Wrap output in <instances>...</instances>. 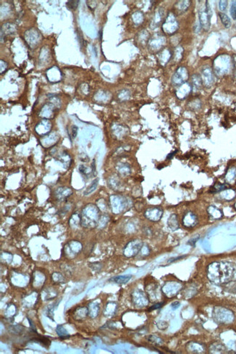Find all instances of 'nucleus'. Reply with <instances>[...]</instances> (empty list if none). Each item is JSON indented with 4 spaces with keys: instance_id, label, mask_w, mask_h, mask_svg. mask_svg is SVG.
Segmentation results:
<instances>
[{
    "instance_id": "f257e3e1",
    "label": "nucleus",
    "mask_w": 236,
    "mask_h": 354,
    "mask_svg": "<svg viewBox=\"0 0 236 354\" xmlns=\"http://www.w3.org/2000/svg\"><path fill=\"white\" fill-rule=\"evenodd\" d=\"M208 277L215 283H225L233 277V268L230 265L222 262L211 264L207 269Z\"/></svg>"
},
{
    "instance_id": "f03ea898",
    "label": "nucleus",
    "mask_w": 236,
    "mask_h": 354,
    "mask_svg": "<svg viewBox=\"0 0 236 354\" xmlns=\"http://www.w3.org/2000/svg\"><path fill=\"white\" fill-rule=\"evenodd\" d=\"M81 226L85 228L93 229L98 226L100 221V210L97 205L88 204L84 207L80 213Z\"/></svg>"
},
{
    "instance_id": "7ed1b4c3",
    "label": "nucleus",
    "mask_w": 236,
    "mask_h": 354,
    "mask_svg": "<svg viewBox=\"0 0 236 354\" xmlns=\"http://www.w3.org/2000/svg\"><path fill=\"white\" fill-rule=\"evenodd\" d=\"M110 207L114 213H124L131 207V201L127 197L122 195H112L110 197Z\"/></svg>"
},
{
    "instance_id": "20e7f679",
    "label": "nucleus",
    "mask_w": 236,
    "mask_h": 354,
    "mask_svg": "<svg viewBox=\"0 0 236 354\" xmlns=\"http://www.w3.org/2000/svg\"><path fill=\"white\" fill-rule=\"evenodd\" d=\"M143 247V242L140 240H132L126 244L124 248V255L126 258H132L137 255Z\"/></svg>"
},
{
    "instance_id": "39448f33",
    "label": "nucleus",
    "mask_w": 236,
    "mask_h": 354,
    "mask_svg": "<svg viewBox=\"0 0 236 354\" xmlns=\"http://www.w3.org/2000/svg\"><path fill=\"white\" fill-rule=\"evenodd\" d=\"M82 243L77 240H71L65 245L63 248V253L67 258H74L77 255L80 253L82 250Z\"/></svg>"
},
{
    "instance_id": "423d86ee",
    "label": "nucleus",
    "mask_w": 236,
    "mask_h": 354,
    "mask_svg": "<svg viewBox=\"0 0 236 354\" xmlns=\"http://www.w3.org/2000/svg\"><path fill=\"white\" fill-rule=\"evenodd\" d=\"M188 72L185 67H180L175 71L172 76V84L174 86H181L188 79Z\"/></svg>"
},
{
    "instance_id": "0eeeda50",
    "label": "nucleus",
    "mask_w": 236,
    "mask_h": 354,
    "mask_svg": "<svg viewBox=\"0 0 236 354\" xmlns=\"http://www.w3.org/2000/svg\"><path fill=\"white\" fill-rule=\"evenodd\" d=\"M182 289L181 284L178 282H171L166 283L165 285L163 287L162 290H163L164 293L166 295L168 298H172L176 296L178 294V292L180 291Z\"/></svg>"
},
{
    "instance_id": "6e6552de",
    "label": "nucleus",
    "mask_w": 236,
    "mask_h": 354,
    "mask_svg": "<svg viewBox=\"0 0 236 354\" xmlns=\"http://www.w3.org/2000/svg\"><path fill=\"white\" fill-rule=\"evenodd\" d=\"M164 211L160 207H151L145 211V217L151 221H158L161 219Z\"/></svg>"
},
{
    "instance_id": "1a4fd4ad",
    "label": "nucleus",
    "mask_w": 236,
    "mask_h": 354,
    "mask_svg": "<svg viewBox=\"0 0 236 354\" xmlns=\"http://www.w3.org/2000/svg\"><path fill=\"white\" fill-rule=\"evenodd\" d=\"M178 29V23L176 21V19L173 14H169V15L167 17V19L164 22L163 25V29L166 33L171 34L177 30Z\"/></svg>"
},
{
    "instance_id": "9d476101",
    "label": "nucleus",
    "mask_w": 236,
    "mask_h": 354,
    "mask_svg": "<svg viewBox=\"0 0 236 354\" xmlns=\"http://www.w3.org/2000/svg\"><path fill=\"white\" fill-rule=\"evenodd\" d=\"M201 79L203 84L206 87H210L214 83V75L209 66H204L201 70Z\"/></svg>"
},
{
    "instance_id": "9b49d317",
    "label": "nucleus",
    "mask_w": 236,
    "mask_h": 354,
    "mask_svg": "<svg viewBox=\"0 0 236 354\" xmlns=\"http://www.w3.org/2000/svg\"><path fill=\"white\" fill-rule=\"evenodd\" d=\"M182 222L185 228L191 229L197 225L198 217L194 213L191 212V211H188L185 213V215L182 217Z\"/></svg>"
},
{
    "instance_id": "f8f14e48",
    "label": "nucleus",
    "mask_w": 236,
    "mask_h": 354,
    "mask_svg": "<svg viewBox=\"0 0 236 354\" xmlns=\"http://www.w3.org/2000/svg\"><path fill=\"white\" fill-rule=\"evenodd\" d=\"M198 17H199L200 25L205 31H208L211 25V17L209 16L205 8H201L198 10Z\"/></svg>"
},
{
    "instance_id": "ddd939ff",
    "label": "nucleus",
    "mask_w": 236,
    "mask_h": 354,
    "mask_svg": "<svg viewBox=\"0 0 236 354\" xmlns=\"http://www.w3.org/2000/svg\"><path fill=\"white\" fill-rule=\"evenodd\" d=\"M73 194V190L70 187H60L55 190V197L59 201H65Z\"/></svg>"
},
{
    "instance_id": "4468645a",
    "label": "nucleus",
    "mask_w": 236,
    "mask_h": 354,
    "mask_svg": "<svg viewBox=\"0 0 236 354\" xmlns=\"http://www.w3.org/2000/svg\"><path fill=\"white\" fill-rule=\"evenodd\" d=\"M51 128V124L47 119H44L43 120L37 124L36 126V132L39 135H45L49 131Z\"/></svg>"
},
{
    "instance_id": "2eb2a0df",
    "label": "nucleus",
    "mask_w": 236,
    "mask_h": 354,
    "mask_svg": "<svg viewBox=\"0 0 236 354\" xmlns=\"http://www.w3.org/2000/svg\"><path fill=\"white\" fill-rule=\"evenodd\" d=\"M132 298H134L133 301L137 306H145L148 304V298L145 297L144 292L140 290H138L137 292H134L132 294Z\"/></svg>"
},
{
    "instance_id": "dca6fc26",
    "label": "nucleus",
    "mask_w": 236,
    "mask_h": 354,
    "mask_svg": "<svg viewBox=\"0 0 236 354\" xmlns=\"http://www.w3.org/2000/svg\"><path fill=\"white\" fill-rule=\"evenodd\" d=\"M191 86L194 91H198L203 86V82H202L201 77L198 74L193 75L191 78Z\"/></svg>"
},
{
    "instance_id": "f3484780",
    "label": "nucleus",
    "mask_w": 236,
    "mask_h": 354,
    "mask_svg": "<svg viewBox=\"0 0 236 354\" xmlns=\"http://www.w3.org/2000/svg\"><path fill=\"white\" fill-rule=\"evenodd\" d=\"M167 224L168 227H169L170 229H172V230L173 231H175L176 229H179L180 227V224H179V221H178V218H177V215L176 214H172L171 215L169 216V218H168V221H167Z\"/></svg>"
},
{
    "instance_id": "a211bd4d",
    "label": "nucleus",
    "mask_w": 236,
    "mask_h": 354,
    "mask_svg": "<svg viewBox=\"0 0 236 354\" xmlns=\"http://www.w3.org/2000/svg\"><path fill=\"white\" fill-rule=\"evenodd\" d=\"M132 275L117 276H114V277H112L111 279H110L109 281H110V282H114V283H116V284H123L127 283L129 281H130L131 279H132Z\"/></svg>"
},
{
    "instance_id": "6ab92c4d",
    "label": "nucleus",
    "mask_w": 236,
    "mask_h": 354,
    "mask_svg": "<svg viewBox=\"0 0 236 354\" xmlns=\"http://www.w3.org/2000/svg\"><path fill=\"white\" fill-rule=\"evenodd\" d=\"M118 172L120 174V176L126 177H127L128 175L130 174L131 173L130 167L129 166V165H127V164L122 163L118 166Z\"/></svg>"
},
{
    "instance_id": "aec40b11",
    "label": "nucleus",
    "mask_w": 236,
    "mask_h": 354,
    "mask_svg": "<svg viewBox=\"0 0 236 354\" xmlns=\"http://www.w3.org/2000/svg\"><path fill=\"white\" fill-rule=\"evenodd\" d=\"M69 224H70L71 227H72L73 229H75L76 228V227H78L79 226H80L81 225L80 214H78V213H76L73 215H72V216H71L70 219V221H69Z\"/></svg>"
},
{
    "instance_id": "412c9836",
    "label": "nucleus",
    "mask_w": 236,
    "mask_h": 354,
    "mask_svg": "<svg viewBox=\"0 0 236 354\" xmlns=\"http://www.w3.org/2000/svg\"><path fill=\"white\" fill-rule=\"evenodd\" d=\"M89 314V310H88V308L87 307H79L78 308V310H76V312H75V315L76 316H74L75 318L78 317V320H82L85 319V318L87 317V316Z\"/></svg>"
},
{
    "instance_id": "4be33fe9",
    "label": "nucleus",
    "mask_w": 236,
    "mask_h": 354,
    "mask_svg": "<svg viewBox=\"0 0 236 354\" xmlns=\"http://www.w3.org/2000/svg\"><path fill=\"white\" fill-rule=\"evenodd\" d=\"M56 332L61 340H66L70 337V335L68 334V332H67V330L62 325L57 326Z\"/></svg>"
},
{
    "instance_id": "5701e85b",
    "label": "nucleus",
    "mask_w": 236,
    "mask_h": 354,
    "mask_svg": "<svg viewBox=\"0 0 236 354\" xmlns=\"http://www.w3.org/2000/svg\"><path fill=\"white\" fill-rule=\"evenodd\" d=\"M98 181H99V179H98V178H97V179H95V180H93L92 182L91 183V185L89 186V187L86 189V190L84 192V195H90V194H92V192H94L96 190L97 187H98Z\"/></svg>"
},
{
    "instance_id": "b1692460",
    "label": "nucleus",
    "mask_w": 236,
    "mask_h": 354,
    "mask_svg": "<svg viewBox=\"0 0 236 354\" xmlns=\"http://www.w3.org/2000/svg\"><path fill=\"white\" fill-rule=\"evenodd\" d=\"M219 16L220 17V20H221L222 23V24L224 25V26L227 28V29H229V28L231 26V21L230 19V17H228L225 13H219Z\"/></svg>"
},
{
    "instance_id": "393cba45",
    "label": "nucleus",
    "mask_w": 236,
    "mask_h": 354,
    "mask_svg": "<svg viewBox=\"0 0 236 354\" xmlns=\"http://www.w3.org/2000/svg\"><path fill=\"white\" fill-rule=\"evenodd\" d=\"M190 2V1H180L176 4V6H177V8L176 9L178 10V11H179L180 13H184V12L187 10L188 7H189Z\"/></svg>"
},
{
    "instance_id": "a878e982",
    "label": "nucleus",
    "mask_w": 236,
    "mask_h": 354,
    "mask_svg": "<svg viewBox=\"0 0 236 354\" xmlns=\"http://www.w3.org/2000/svg\"><path fill=\"white\" fill-rule=\"evenodd\" d=\"M79 170L82 175H84V177H86L87 178H89V176L92 174V173H94L92 167H91L90 169H89V168H87V166H85L84 165H81L79 166Z\"/></svg>"
},
{
    "instance_id": "bb28decb",
    "label": "nucleus",
    "mask_w": 236,
    "mask_h": 354,
    "mask_svg": "<svg viewBox=\"0 0 236 354\" xmlns=\"http://www.w3.org/2000/svg\"><path fill=\"white\" fill-rule=\"evenodd\" d=\"M217 211H219V209L215 206H211L209 208V214L211 215L214 219H220L222 217V211H219V212L216 213Z\"/></svg>"
},
{
    "instance_id": "cd10ccee",
    "label": "nucleus",
    "mask_w": 236,
    "mask_h": 354,
    "mask_svg": "<svg viewBox=\"0 0 236 354\" xmlns=\"http://www.w3.org/2000/svg\"><path fill=\"white\" fill-rule=\"evenodd\" d=\"M148 341L150 342V343L154 344L156 345H161L163 344V341L161 338L158 337V336L156 335H150L148 337Z\"/></svg>"
},
{
    "instance_id": "c85d7f7f",
    "label": "nucleus",
    "mask_w": 236,
    "mask_h": 354,
    "mask_svg": "<svg viewBox=\"0 0 236 354\" xmlns=\"http://www.w3.org/2000/svg\"><path fill=\"white\" fill-rule=\"evenodd\" d=\"M91 305V303H90ZM91 309L92 310H89V314L88 315L90 316V317L92 318H95L98 315V313H99V310H100V307H99V306L97 304V305H95V306H94L93 305H91Z\"/></svg>"
},
{
    "instance_id": "c756f323",
    "label": "nucleus",
    "mask_w": 236,
    "mask_h": 354,
    "mask_svg": "<svg viewBox=\"0 0 236 354\" xmlns=\"http://www.w3.org/2000/svg\"><path fill=\"white\" fill-rule=\"evenodd\" d=\"M52 280L55 282H57V283H61V282H65V279L63 277V276L58 272H55L52 274Z\"/></svg>"
},
{
    "instance_id": "7c9ffc66",
    "label": "nucleus",
    "mask_w": 236,
    "mask_h": 354,
    "mask_svg": "<svg viewBox=\"0 0 236 354\" xmlns=\"http://www.w3.org/2000/svg\"><path fill=\"white\" fill-rule=\"evenodd\" d=\"M120 183L121 182L118 181V179H117V178H110L108 181L109 186H110L111 188H113V189H116L118 187V186H120Z\"/></svg>"
},
{
    "instance_id": "2f4dec72",
    "label": "nucleus",
    "mask_w": 236,
    "mask_h": 354,
    "mask_svg": "<svg viewBox=\"0 0 236 354\" xmlns=\"http://www.w3.org/2000/svg\"><path fill=\"white\" fill-rule=\"evenodd\" d=\"M89 266L90 267L91 269H92L95 272H100L102 268V264L99 262H95V263H90L89 264Z\"/></svg>"
},
{
    "instance_id": "473e14b6",
    "label": "nucleus",
    "mask_w": 236,
    "mask_h": 354,
    "mask_svg": "<svg viewBox=\"0 0 236 354\" xmlns=\"http://www.w3.org/2000/svg\"><path fill=\"white\" fill-rule=\"evenodd\" d=\"M79 1H68L66 2V6L69 10H76L78 7Z\"/></svg>"
},
{
    "instance_id": "72a5a7b5",
    "label": "nucleus",
    "mask_w": 236,
    "mask_h": 354,
    "mask_svg": "<svg viewBox=\"0 0 236 354\" xmlns=\"http://www.w3.org/2000/svg\"><path fill=\"white\" fill-rule=\"evenodd\" d=\"M230 15L233 20H236V1H232L230 6Z\"/></svg>"
},
{
    "instance_id": "f704fd0d",
    "label": "nucleus",
    "mask_w": 236,
    "mask_h": 354,
    "mask_svg": "<svg viewBox=\"0 0 236 354\" xmlns=\"http://www.w3.org/2000/svg\"><path fill=\"white\" fill-rule=\"evenodd\" d=\"M227 7V1L225 0H221L219 2V7L221 11H225Z\"/></svg>"
},
{
    "instance_id": "c9c22d12",
    "label": "nucleus",
    "mask_w": 236,
    "mask_h": 354,
    "mask_svg": "<svg viewBox=\"0 0 236 354\" xmlns=\"http://www.w3.org/2000/svg\"><path fill=\"white\" fill-rule=\"evenodd\" d=\"M215 192H219L225 189V186L224 185H216L214 187Z\"/></svg>"
},
{
    "instance_id": "e433bc0d",
    "label": "nucleus",
    "mask_w": 236,
    "mask_h": 354,
    "mask_svg": "<svg viewBox=\"0 0 236 354\" xmlns=\"http://www.w3.org/2000/svg\"><path fill=\"white\" fill-rule=\"evenodd\" d=\"M163 304H164V303H156V304H155V305L151 306V307H150V308H149V310L150 311V310H155V309H158V308H160L162 306H163Z\"/></svg>"
},
{
    "instance_id": "4c0bfd02",
    "label": "nucleus",
    "mask_w": 236,
    "mask_h": 354,
    "mask_svg": "<svg viewBox=\"0 0 236 354\" xmlns=\"http://www.w3.org/2000/svg\"><path fill=\"white\" fill-rule=\"evenodd\" d=\"M77 132H78V128L76 126H73L72 128V137L73 139H75L77 135Z\"/></svg>"
},
{
    "instance_id": "58836bf2",
    "label": "nucleus",
    "mask_w": 236,
    "mask_h": 354,
    "mask_svg": "<svg viewBox=\"0 0 236 354\" xmlns=\"http://www.w3.org/2000/svg\"><path fill=\"white\" fill-rule=\"evenodd\" d=\"M158 323H160L161 324V325H159V324H157L158 329H166V327H166V326H164V324H166L165 322H158Z\"/></svg>"
},
{
    "instance_id": "ea45409f",
    "label": "nucleus",
    "mask_w": 236,
    "mask_h": 354,
    "mask_svg": "<svg viewBox=\"0 0 236 354\" xmlns=\"http://www.w3.org/2000/svg\"><path fill=\"white\" fill-rule=\"evenodd\" d=\"M180 302H178V301H175V302L172 303V307L174 309H176V308H178L180 307Z\"/></svg>"
},
{
    "instance_id": "a19ab883",
    "label": "nucleus",
    "mask_w": 236,
    "mask_h": 354,
    "mask_svg": "<svg viewBox=\"0 0 236 354\" xmlns=\"http://www.w3.org/2000/svg\"><path fill=\"white\" fill-rule=\"evenodd\" d=\"M198 238H199V237H198V238H197V237H195V239H193V240H190V242H188V243H189V244H190L191 245H193V246H195V242H197V240H198Z\"/></svg>"
},
{
    "instance_id": "79ce46f5",
    "label": "nucleus",
    "mask_w": 236,
    "mask_h": 354,
    "mask_svg": "<svg viewBox=\"0 0 236 354\" xmlns=\"http://www.w3.org/2000/svg\"><path fill=\"white\" fill-rule=\"evenodd\" d=\"M183 257H185V256H181V257H177V258H171V259H170V260H168V262H170V263H172V262H174V261H177V260H179V259H181V258H183Z\"/></svg>"
},
{
    "instance_id": "37998d69",
    "label": "nucleus",
    "mask_w": 236,
    "mask_h": 354,
    "mask_svg": "<svg viewBox=\"0 0 236 354\" xmlns=\"http://www.w3.org/2000/svg\"><path fill=\"white\" fill-rule=\"evenodd\" d=\"M176 151H175V152H173V153H170V154H168V156H167V159H168V160H169V159H172V157H173V156L174 155V154L176 153Z\"/></svg>"
},
{
    "instance_id": "c03bdc74",
    "label": "nucleus",
    "mask_w": 236,
    "mask_h": 354,
    "mask_svg": "<svg viewBox=\"0 0 236 354\" xmlns=\"http://www.w3.org/2000/svg\"><path fill=\"white\" fill-rule=\"evenodd\" d=\"M234 75H235V78H236V67H235V70H234Z\"/></svg>"
}]
</instances>
